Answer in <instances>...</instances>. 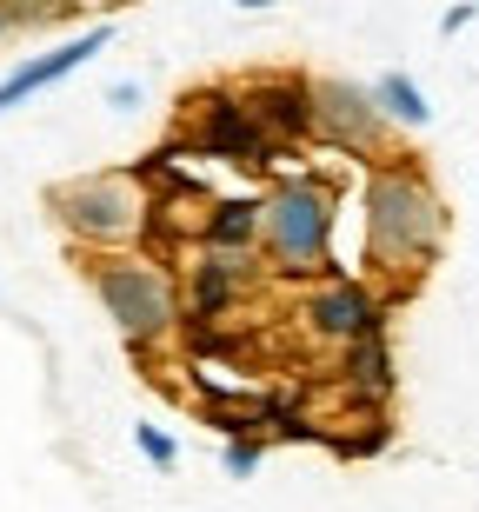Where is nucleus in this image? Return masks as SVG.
Wrapping results in <instances>:
<instances>
[{
  "label": "nucleus",
  "instance_id": "13",
  "mask_svg": "<svg viewBox=\"0 0 479 512\" xmlns=\"http://www.w3.org/2000/svg\"><path fill=\"white\" fill-rule=\"evenodd\" d=\"M373 100H380V114L393 120V127H426V120H433V107H426V94H420L413 74H380Z\"/></svg>",
  "mask_w": 479,
  "mask_h": 512
},
{
  "label": "nucleus",
  "instance_id": "14",
  "mask_svg": "<svg viewBox=\"0 0 479 512\" xmlns=\"http://www.w3.org/2000/svg\"><path fill=\"white\" fill-rule=\"evenodd\" d=\"M134 446H140V459H147L154 473H173V466H180V446H173L160 426H134Z\"/></svg>",
  "mask_w": 479,
  "mask_h": 512
},
{
  "label": "nucleus",
  "instance_id": "2",
  "mask_svg": "<svg viewBox=\"0 0 479 512\" xmlns=\"http://www.w3.org/2000/svg\"><path fill=\"white\" fill-rule=\"evenodd\" d=\"M87 280H94L100 306H107V320L114 333L127 340L134 360H147V346L173 340L180 320H187V300H180V286L160 273V260L147 253H94L87 260Z\"/></svg>",
  "mask_w": 479,
  "mask_h": 512
},
{
  "label": "nucleus",
  "instance_id": "5",
  "mask_svg": "<svg viewBox=\"0 0 479 512\" xmlns=\"http://www.w3.org/2000/svg\"><path fill=\"white\" fill-rule=\"evenodd\" d=\"M173 153H193V160H227L240 173H273L280 147H273L260 120L247 114L240 87H200L187 94V133L173 140Z\"/></svg>",
  "mask_w": 479,
  "mask_h": 512
},
{
  "label": "nucleus",
  "instance_id": "18",
  "mask_svg": "<svg viewBox=\"0 0 479 512\" xmlns=\"http://www.w3.org/2000/svg\"><path fill=\"white\" fill-rule=\"evenodd\" d=\"M20 34V14H14V0H0V40Z\"/></svg>",
  "mask_w": 479,
  "mask_h": 512
},
{
  "label": "nucleus",
  "instance_id": "12",
  "mask_svg": "<svg viewBox=\"0 0 479 512\" xmlns=\"http://www.w3.org/2000/svg\"><path fill=\"white\" fill-rule=\"evenodd\" d=\"M346 386L366 399V406H380L386 393H393V346H386V333H366V340H346Z\"/></svg>",
  "mask_w": 479,
  "mask_h": 512
},
{
  "label": "nucleus",
  "instance_id": "17",
  "mask_svg": "<svg viewBox=\"0 0 479 512\" xmlns=\"http://www.w3.org/2000/svg\"><path fill=\"white\" fill-rule=\"evenodd\" d=\"M107 100H114V107H134V100H140V80H120V87H107Z\"/></svg>",
  "mask_w": 479,
  "mask_h": 512
},
{
  "label": "nucleus",
  "instance_id": "16",
  "mask_svg": "<svg viewBox=\"0 0 479 512\" xmlns=\"http://www.w3.org/2000/svg\"><path fill=\"white\" fill-rule=\"evenodd\" d=\"M14 14H20V27H40V20H67V14H80V0H14Z\"/></svg>",
  "mask_w": 479,
  "mask_h": 512
},
{
  "label": "nucleus",
  "instance_id": "7",
  "mask_svg": "<svg viewBox=\"0 0 479 512\" xmlns=\"http://www.w3.org/2000/svg\"><path fill=\"white\" fill-rule=\"evenodd\" d=\"M240 100H247V114L260 120V133H267L280 153L313 140V80L307 74H293V67L253 74V80H240Z\"/></svg>",
  "mask_w": 479,
  "mask_h": 512
},
{
  "label": "nucleus",
  "instance_id": "4",
  "mask_svg": "<svg viewBox=\"0 0 479 512\" xmlns=\"http://www.w3.org/2000/svg\"><path fill=\"white\" fill-rule=\"evenodd\" d=\"M260 247L280 260V273L307 280L326 273V253H333V187L320 173H293L260 200Z\"/></svg>",
  "mask_w": 479,
  "mask_h": 512
},
{
  "label": "nucleus",
  "instance_id": "3",
  "mask_svg": "<svg viewBox=\"0 0 479 512\" xmlns=\"http://www.w3.org/2000/svg\"><path fill=\"white\" fill-rule=\"evenodd\" d=\"M60 233L87 253H134L147 227V193L134 173H80L67 187L47 193Z\"/></svg>",
  "mask_w": 479,
  "mask_h": 512
},
{
  "label": "nucleus",
  "instance_id": "6",
  "mask_svg": "<svg viewBox=\"0 0 479 512\" xmlns=\"http://www.w3.org/2000/svg\"><path fill=\"white\" fill-rule=\"evenodd\" d=\"M386 127L373 87L360 80H313V140H326L333 153H353V160H373L386 147Z\"/></svg>",
  "mask_w": 479,
  "mask_h": 512
},
{
  "label": "nucleus",
  "instance_id": "19",
  "mask_svg": "<svg viewBox=\"0 0 479 512\" xmlns=\"http://www.w3.org/2000/svg\"><path fill=\"white\" fill-rule=\"evenodd\" d=\"M233 7H247V14H260V7H280V0H233Z\"/></svg>",
  "mask_w": 479,
  "mask_h": 512
},
{
  "label": "nucleus",
  "instance_id": "1",
  "mask_svg": "<svg viewBox=\"0 0 479 512\" xmlns=\"http://www.w3.org/2000/svg\"><path fill=\"white\" fill-rule=\"evenodd\" d=\"M446 240V207L426 187V173L413 160H380L366 180V247L380 260V273H420Z\"/></svg>",
  "mask_w": 479,
  "mask_h": 512
},
{
  "label": "nucleus",
  "instance_id": "15",
  "mask_svg": "<svg viewBox=\"0 0 479 512\" xmlns=\"http://www.w3.org/2000/svg\"><path fill=\"white\" fill-rule=\"evenodd\" d=\"M267 446H273V439H267V433H247V439H227V473H233V479H247V473H253V466H260V459H267Z\"/></svg>",
  "mask_w": 479,
  "mask_h": 512
},
{
  "label": "nucleus",
  "instance_id": "11",
  "mask_svg": "<svg viewBox=\"0 0 479 512\" xmlns=\"http://www.w3.org/2000/svg\"><path fill=\"white\" fill-rule=\"evenodd\" d=\"M200 240H207V247H227V253H253V240H260V200H253V193L213 200L207 220H200Z\"/></svg>",
  "mask_w": 479,
  "mask_h": 512
},
{
  "label": "nucleus",
  "instance_id": "8",
  "mask_svg": "<svg viewBox=\"0 0 479 512\" xmlns=\"http://www.w3.org/2000/svg\"><path fill=\"white\" fill-rule=\"evenodd\" d=\"M114 40V27L100 20V27H87V34H74V40H60V47H47V54H34V60H20L14 74L0 80V114H14L20 100H34V94H47L54 80H67V74H80L87 60L100 54Z\"/></svg>",
  "mask_w": 479,
  "mask_h": 512
},
{
  "label": "nucleus",
  "instance_id": "10",
  "mask_svg": "<svg viewBox=\"0 0 479 512\" xmlns=\"http://www.w3.org/2000/svg\"><path fill=\"white\" fill-rule=\"evenodd\" d=\"M187 280H193L187 320H227L233 306H240V293H247V280H253V260L247 253H227V247H207L187 266Z\"/></svg>",
  "mask_w": 479,
  "mask_h": 512
},
{
  "label": "nucleus",
  "instance_id": "9",
  "mask_svg": "<svg viewBox=\"0 0 479 512\" xmlns=\"http://www.w3.org/2000/svg\"><path fill=\"white\" fill-rule=\"evenodd\" d=\"M307 326L320 340L346 346V340H366V333H386V306L360 280H326V286H313V300H307Z\"/></svg>",
  "mask_w": 479,
  "mask_h": 512
},
{
  "label": "nucleus",
  "instance_id": "20",
  "mask_svg": "<svg viewBox=\"0 0 479 512\" xmlns=\"http://www.w3.org/2000/svg\"><path fill=\"white\" fill-rule=\"evenodd\" d=\"M80 7H127V0H80Z\"/></svg>",
  "mask_w": 479,
  "mask_h": 512
}]
</instances>
